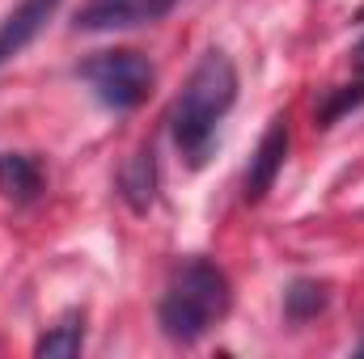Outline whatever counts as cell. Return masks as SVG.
Returning a JSON list of instances; mask_svg holds the SVG:
<instances>
[{
	"instance_id": "obj_1",
	"label": "cell",
	"mask_w": 364,
	"mask_h": 359,
	"mask_svg": "<svg viewBox=\"0 0 364 359\" xmlns=\"http://www.w3.org/2000/svg\"><path fill=\"white\" fill-rule=\"evenodd\" d=\"M233 101H237V68H233V60L220 47H212L191 68L182 93L170 106V118H166L170 136H174V148L186 157V165L199 170L212 157L216 127L233 110Z\"/></svg>"
},
{
	"instance_id": "obj_4",
	"label": "cell",
	"mask_w": 364,
	"mask_h": 359,
	"mask_svg": "<svg viewBox=\"0 0 364 359\" xmlns=\"http://www.w3.org/2000/svg\"><path fill=\"white\" fill-rule=\"evenodd\" d=\"M178 0H85L77 9V30H132L161 21Z\"/></svg>"
},
{
	"instance_id": "obj_6",
	"label": "cell",
	"mask_w": 364,
	"mask_h": 359,
	"mask_svg": "<svg viewBox=\"0 0 364 359\" xmlns=\"http://www.w3.org/2000/svg\"><path fill=\"white\" fill-rule=\"evenodd\" d=\"M55 9H60V0H21L17 9L4 13V21H0V68L38 38V30L51 21Z\"/></svg>"
},
{
	"instance_id": "obj_7",
	"label": "cell",
	"mask_w": 364,
	"mask_h": 359,
	"mask_svg": "<svg viewBox=\"0 0 364 359\" xmlns=\"http://www.w3.org/2000/svg\"><path fill=\"white\" fill-rule=\"evenodd\" d=\"M123 199L132 203V211H149L153 207V199H157V153H153V144H144L127 165H123Z\"/></svg>"
},
{
	"instance_id": "obj_11",
	"label": "cell",
	"mask_w": 364,
	"mask_h": 359,
	"mask_svg": "<svg viewBox=\"0 0 364 359\" xmlns=\"http://www.w3.org/2000/svg\"><path fill=\"white\" fill-rule=\"evenodd\" d=\"M326 283H318V279H296V283H288V292H284V317L288 321H309V317H318L322 309H326Z\"/></svg>"
},
{
	"instance_id": "obj_10",
	"label": "cell",
	"mask_w": 364,
	"mask_h": 359,
	"mask_svg": "<svg viewBox=\"0 0 364 359\" xmlns=\"http://www.w3.org/2000/svg\"><path fill=\"white\" fill-rule=\"evenodd\" d=\"M352 81L348 85H339V89L326 97V106H322V114H318V127H331L339 114H348L352 106H360L364 101V38L356 43V51H352Z\"/></svg>"
},
{
	"instance_id": "obj_9",
	"label": "cell",
	"mask_w": 364,
	"mask_h": 359,
	"mask_svg": "<svg viewBox=\"0 0 364 359\" xmlns=\"http://www.w3.org/2000/svg\"><path fill=\"white\" fill-rule=\"evenodd\" d=\"M81 347H85V317H81V313H68L60 326H51V330L34 343V355L73 359V355H81Z\"/></svg>"
},
{
	"instance_id": "obj_12",
	"label": "cell",
	"mask_w": 364,
	"mask_h": 359,
	"mask_svg": "<svg viewBox=\"0 0 364 359\" xmlns=\"http://www.w3.org/2000/svg\"><path fill=\"white\" fill-rule=\"evenodd\" d=\"M356 355H360V359H364V343H360V347H356Z\"/></svg>"
},
{
	"instance_id": "obj_3",
	"label": "cell",
	"mask_w": 364,
	"mask_h": 359,
	"mask_svg": "<svg viewBox=\"0 0 364 359\" xmlns=\"http://www.w3.org/2000/svg\"><path fill=\"white\" fill-rule=\"evenodd\" d=\"M77 72H81V81L93 89V97L102 106H110V110H136L153 93V81H157L153 64L140 51H123V47L119 51H97V55H90Z\"/></svg>"
},
{
	"instance_id": "obj_5",
	"label": "cell",
	"mask_w": 364,
	"mask_h": 359,
	"mask_svg": "<svg viewBox=\"0 0 364 359\" xmlns=\"http://www.w3.org/2000/svg\"><path fill=\"white\" fill-rule=\"evenodd\" d=\"M284 161H288V118L284 114H275L272 127L263 131V140H259V148H255V157H250V170H246V203H259L267 190L275 186L279 178V170H284Z\"/></svg>"
},
{
	"instance_id": "obj_2",
	"label": "cell",
	"mask_w": 364,
	"mask_h": 359,
	"mask_svg": "<svg viewBox=\"0 0 364 359\" xmlns=\"http://www.w3.org/2000/svg\"><path fill=\"white\" fill-rule=\"evenodd\" d=\"M233 304L229 275L208 258H182L157 304V326L170 343H199Z\"/></svg>"
},
{
	"instance_id": "obj_8",
	"label": "cell",
	"mask_w": 364,
	"mask_h": 359,
	"mask_svg": "<svg viewBox=\"0 0 364 359\" xmlns=\"http://www.w3.org/2000/svg\"><path fill=\"white\" fill-rule=\"evenodd\" d=\"M0 190H4L9 199H17V203L38 199V190H43V170H38V161L26 157V153H0Z\"/></svg>"
}]
</instances>
